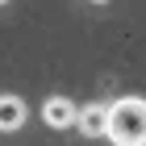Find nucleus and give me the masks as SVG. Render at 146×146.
Instances as JSON below:
<instances>
[{"instance_id": "obj_1", "label": "nucleus", "mask_w": 146, "mask_h": 146, "mask_svg": "<svg viewBox=\"0 0 146 146\" xmlns=\"http://www.w3.org/2000/svg\"><path fill=\"white\" fill-rule=\"evenodd\" d=\"M109 138L117 146H146V100L142 96H121L109 104Z\"/></svg>"}, {"instance_id": "obj_2", "label": "nucleus", "mask_w": 146, "mask_h": 146, "mask_svg": "<svg viewBox=\"0 0 146 146\" xmlns=\"http://www.w3.org/2000/svg\"><path fill=\"white\" fill-rule=\"evenodd\" d=\"M75 125L88 138H104L109 134V104H84V109L75 113Z\"/></svg>"}, {"instance_id": "obj_3", "label": "nucleus", "mask_w": 146, "mask_h": 146, "mask_svg": "<svg viewBox=\"0 0 146 146\" xmlns=\"http://www.w3.org/2000/svg\"><path fill=\"white\" fill-rule=\"evenodd\" d=\"M75 104L67 100V96H50V100L42 104V121L50 125V129H67V125H75Z\"/></svg>"}, {"instance_id": "obj_4", "label": "nucleus", "mask_w": 146, "mask_h": 146, "mask_svg": "<svg viewBox=\"0 0 146 146\" xmlns=\"http://www.w3.org/2000/svg\"><path fill=\"white\" fill-rule=\"evenodd\" d=\"M21 125H25V100L0 96V129H21Z\"/></svg>"}, {"instance_id": "obj_5", "label": "nucleus", "mask_w": 146, "mask_h": 146, "mask_svg": "<svg viewBox=\"0 0 146 146\" xmlns=\"http://www.w3.org/2000/svg\"><path fill=\"white\" fill-rule=\"evenodd\" d=\"M0 4H4V0H0Z\"/></svg>"}]
</instances>
